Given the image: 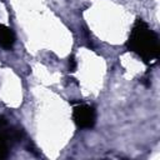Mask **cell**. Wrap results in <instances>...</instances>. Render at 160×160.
<instances>
[{"instance_id": "cell-5", "label": "cell", "mask_w": 160, "mask_h": 160, "mask_svg": "<svg viewBox=\"0 0 160 160\" xmlns=\"http://www.w3.org/2000/svg\"><path fill=\"white\" fill-rule=\"evenodd\" d=\"M68 64H69V65H68L69 71H70V72H74L75 69H76V60H75V58H74L72 55L69 58V62H68Z\"/></svg>"}, {"instance_id": "cell-3", "label": "cell", "mask_w": 160, "mask_h": 160, "mask_svg": "<svg viewBox=\"0 0 160 160\" xmlns=\"http://www.w3.org/2000/svg\"><path fill=\"white\" fill-rule=\"evenodd\" d=\"M14 42H15L14 31L10 28L0 24V46L4 49H11Z\"/></svg>"}, {"instance_id": "cell-4", "label": "cell", "mask_w": 160, "mask_h": 160, "mask_svg": "<svg viewBox=\"0 0 160 160\" xmlns=\"http://www.w3.org/2000/svg\"><path fill=\"white\" fill-rule=\"evenodd\" d=\"M6 130H8V126L2 130H0V160L2 159H6L8 155H9V138H8V134H6Z\"/></svg>"}, {"instance_id": "cell-2", "label": "cell", "mask_w": 160, "mask_h": 160, "mask_svg": "<svg viewBox=\"0 0 160 160\" xmlns=\"http://www.w3.org/2000/svg\"><path fill=\"white\" fill-rule=\"evenodd\" d=\"M72 119L80 129H92L96 122L95 108L88 104H78L72 109Z\"/></svg>"}, {"instance_id": "cell-1", "label": "cell", "mask_w": 160, "mask_h": 160, "mask_svg": "<svg viewBox=\"0 0 160 160\" xmlns=\"http://www.w3.org/2000/svg\"><path fill=\"white\" fill-rule=\"evenodd\" d=\"M126 49L136 54L145 64H151L160 56L159 36L142 19L138 18L126 41Z\"/></svg>"}, {"instance_id": "cell-6", "label": "cell", "mask_w": 160, "mask_h": 160, "mask_svg": "<svg viewBox=\"0 0 160 160\" xmlns=\"http://www.w3.org/2000/svg\"><path fill=\"white\" fill-rule=\"evenodd\" d=\"M6 126H8V121H6V119H5L4 116H0V130L5 129Z\"/></svg>"}]
</instances>
